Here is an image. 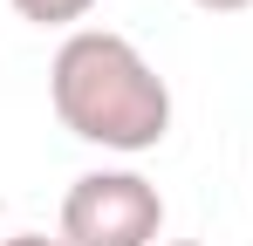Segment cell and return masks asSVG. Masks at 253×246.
<instances>
[{"mask_svg":"<svg viewBox=\"0 0 253 246\" xmlns=\"http://www.w3.org/2000/svg\"><path fill=\"white\" fill-rule=\"evenodd\" d=\"M0 246H62V240H48V233H14V240H0Z\"/></svg>","mask_w":253,"mask_h":246,"instance_id":"5","label":"cell"},{"mask_svg":"<svg viewBox=\"0 0 253 246\" xmlns=\"http://www.w3.org/2000/svg\"><path fill=\"white\" fill-rule=\"evenodd\" d=\"M89 7L96 0H14V14L35 28H76V21H89Z\"/></svg>","mask_w":253,"mask_h":246,"instance_id":"3","label":"cell"},{"mask_svg":"<svg viewBox=\"0 0 253 246\" xmlns=\"http://www.w3.org/2000/svg\"><path fill=\"white\" fill-rule=\"evenodd\" d=\"M158 246H199V240H158Z\"/></svg>","mask_w":253,"mask_h":246,"instance_id":"6","label":"cell"},{"mask_svg":"<svg viewBox=\"0 0 253 246\" xmlns=\"http://www.w3.org/2000/svg\"><path fill=\"white\" fill-rule=\"evenodd\" d=\"M192 7H206V14H240V7H253V0H192Z\"/></svg>","mask_w":253,"mask_h":246,"instance_id":"4","label":"cell"},{"mask_svg":"<svg viewBox=\"0 0 253 246\" xmlns=\"http://www.w3.org/2000/svg\"><path fill=\"white\" fill-rule=\"evenodd\" d=\"M48 96L69 137L103 144V151H158L171 130V89L165 76L137 55V41L110 35V28H76L55 48L48 69Z\"/></svg>","mask_w":253,"mask_h":246,"instance_id":"1","label":"cell"},{"mask_svg":"<svg viewBox=\"0 0 253 246\" xmlns=\"http://www.w3.org/2000/svg\"><path fill=\"white\" fill-rule=\"evenodd\" d=\"M165 199L137 171H89L62 199V246H158Z\"/></svg>","mask_w":253,"mask_h":246,"instance_id":"2","label":"cell"}]
</instances>
